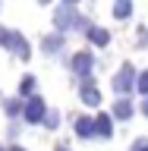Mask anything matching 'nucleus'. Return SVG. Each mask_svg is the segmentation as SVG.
<instances>
[{"label":"nucleus","mask_w":148,"mask_h":151,"mask_svg":"<svg viewBox=\"0 0 148 151\" xmlns=\"http://www.w3.org/2000/svg\"><path fill=\"white\" fill-rule=\"evenodd\" d=\"M54 25H57V32H60V35H63V32H69V28H85V32L92 28L82 16H79V9H76L73 3L57 6V13H54Z\"/></svg>","instance_id":"obj_1"},{"label":"nucleus","mask_w":148,"mask_h":151,"mask_svg":"<svg viewBox=\"0 0 148 151\" xmlns=\"http://www.w3.org/2000/svg\"><path fill=\"white\" fill-rule=\"evenodd\" d=\"M136 82H139V79H136V69H132V63H123L120 66V73L113 76V91L120 94V98H126V94L132 91V88H136Z\"/></svg>","instance_id":"obj_2"},{"label":"nucleus","mask_w":148,"mask_h":151,"mask_svg":"<svg viewBox=\"0 0 148 151\" xmlns=\"http://www.w3.org/2000/svg\"><path fill=\"white\" fill-rule=\"evenodd\" d=\"M69 66H73L76 76H82L85 82H88V79H92V66H95V54L92 50H79V54L69 60Z\"/></svg>","instance_id":"obj_3"},{"label":"nucleus","mask_w":148,"mask_h":151,"mask_svg":"<svg viewBox=\"0 0 148 151\" xmlns=\"http://www.w3.org/2000/svg\"><path fill=\"white\" fill-rule=\"evenodd\" d=\"M22 113H25V120H28V123H41V120L47 116V104H44V98H28V101H25V110H22Z\"/></svg>","instance_id":"obj_4"},{"label":"nucleus","mask_w":148,"mask_h":151,"mask_svg":"<svg viewBox=\"0 0 148 151\" xmlns=\"http://www.w3.org/2000/svg\"><path fill=\"white\" fill-rule=\"evenodd\" d=\"M6 50H13V54H16L19 60H28V57H32V50H28V41H25V35H19V32H9Z\"/></svg>","instance_id":"obj_5"},{"label":"nucleus","mask_w":148,"mask_h":151,"mask_svg":"<svg viewBox=\"0 0 148 151\" xmlns=\"http://www.w3.org/2000/svg\"><path fill=\"white\" fill-rule=\"evenodd\" d=\"M79 98H82L85 107H98L101 104V91H98V85L88 79V82H82V88H79Z\"/></svg>","instance_id":"obj_6"},{"label":"nucleus","mask_w":148,"mask_h":151,"mask_svg":"<svg viewBox=\"0 0 148 151\" xmlns=\"http://www.w3.org/2000/svg\"><path fill=\"white\" fill-rule=\"evenodd\" d=\"M95 132H98V139H110V135H113V116L98 113V120H95Z\"/></svg>","instance_id":"obj_7"},{"label":"nucleus","mask_w":148,"mask_h":151,"mask_svg":"<svg viewBox=\"0 0 148 151\" xmlns=\"http://www.w3.org/2000/svg\"><path fill=\"white\" fill-rule=\"evenodd\" d=\"M76 135H79V139H95V135H98L92 116H79V120H76Z\"/></svg>","instance_id":"obj_8"},{"label":"nucleus","mask_w":148,"mask_h":151,"mask_svg":"<svg viewBox=\"0 0 148 151\" xmlns=\"http://www.w3.org/2000/svg\"><path fill=\"white\" fill-rule=\"evenodd\" d=\"M85 35H88V41H92V44H98V47H107V44H110V32H107V28L92 25L88 32H85Z\"/></svg>","instance_id":"obj_9"},{"label":"nucleus","mask_w":148,"mask_h":151,"mask_svg":"<svg viewBox=\"0 0 148 151\" xmlns=\"http://www.w3.org/2000/svg\"><path fill=\"white\" fill-rule=\"evenodd\" d=\"M113 116L117 120H132V101L129 98H117L113 101Z\"/></svg>","instance_id":"obj_10"},{"label":"nucleus","mask_w":148,"mask_h":151,"mask_svg":"<svg viewBox=\"0 0 148 151\" xmlns=\"http://www.w3.org/2000/svg\"><path fill=\"white\" fill-rule=\"evenodd\" d=\"M41 47H44V54H57L60 47H63V35L57 32V35H44L41 38Z\"/></svg>","instance_id":"obj_11"},{"label":"nucleus","mask_w":148,"mask_h":151,"mask_svg":"<svg viewBox=\"0 0 148 151\" xmlns=\"http://www.w3.org/2000/svg\"><path fill=\"white\" fill-rule=\"evenodd\" d=\"M129 16H132V3H129V0L113 3V19H129Z\"/></svg>","instance_id":"obj_12"},{"label":"nucleus","mask_w":148,"mask_h":151,"mask_svg":"<svg viewBox=\"0 0 148 151\" xmlns=\"http://www.w3.org/2000/svg\"><path fill=\"white\" fill-rule=\"evenodd\" d=\"M22 110H25V104L19 101V98H9L6 101V116H19Z\"/></svg>","instance_id":"obj_13"},{"label":"nucleus","mask_w":148,"mask_h":151,"mask_svg":"<svg viewBox=\"0 0 148 151\" xmlns=\"http://www.w3.org/2000/svg\"><path fill=\"white\" fill-rule=\"evenodd\" d=\"M32 91H35V76H25L19 82V94H32Z\"/></svg>","instance_id":"obj_14"},{"label":"nucleus","mask_w":148,"mask_h":151,"mask_svg":"<svg viewBox=\"0 0 148 151\" xmlns=\"http://www.w3.org/2000/svg\"><path fill=\"white\" fill-rule=\"evenodd\" d=\"M136 88H139V91L148 98V69H145V73H139V82H136Z\"/></svg>","instance_id":"obj_15"},{"label":"nucleus","mask_w":148,"mask_h":151,"mask_svg":"<svg viewBox=\"0 0 148 151\" xmlns=\"http://www.w3.org/2000/svg\"><path fill=\"white\" fill-rule=\"evenodd\" d=\"M44 123H47V129H57V123H60V113H57V110H47Z\"/></svg>","instance_id":"obj_16"},{"label":"nucleus","mask_w":148,"mask_h":151,"mask_svg":"<svg viewBox=\"0 0 148 151\" xmlns=\"http://www.w3.org/2000/svg\"><path fill=\"white\" fill-rule=\"evenodd\" d=\"M136 44H139V47L148 44V28L145 25H139V32H136Z\"/></svg>","instance_id":"obj_17"},{"label":"nucleus","mask_w":148,"mask_h":151,"mask_svg":"<svg viewBox=\"0 0 148 151\" xmlns=\"http://www.w3.org/2000/svg\"><path fill=\"white\" fill-rule=\"evenodd\" d=\"M132 151H148V139H136L132 142Z\"/></svg>","instance_id":"obj_18"},{"label":"nucleus","mask_w":148,"mask_h":151,"mask_svg":"<svg viewBox=\"0 0 148 151\" xmlns=\"http://www.w3.org/2000/svg\"><path fill=\"white\" fill-rule=\"evenodd\" d=\"M6 41H9V28L0 25V47H6Z\"/></svg>","instance_id":"obj_19"},{"label":"nucleus","mask_w":148,"mask_h":151,"mask_svg":"<svg viewBox=\"0 0 148 151\" xmlns=\"http://www.w3.org/2000/svg\"><path fill=\"white\" fill-rule=\"evenodd\" d=\"M142 113H145V116H148V98H145V101H142Z\"/></svg>","instance_id":"obj_20"},{"label":"nucleus","mask_w":148,"mask_h":151,"mask_svg":"<svg viewBox=\"0 0 148 151\" xmlns=\"http://www.w3.org/2000/svg\"><path fill=\"white\" fill-rule=\"evenodd\" d=\"M6 151H25V148H22V145H13V148H6Z\"/></svg>","instance_id":"obj_21"},{"label":"nucleus","mask_w":148,"mask_h":151,"mask_svg":"<svg viewBox=\"0 0 148 151\" xmlns=\"http://www.w3.org/2000/svg\"><path fill=\"white\" fill-rule=\"evenodd\" d=\"M57 151H69V148H66V145H57Z\"/></svg>","instance_id":"obj_22"},{"label":"nucleus","mask_w":148,"mask_h":151,"mask_svg":"<svg viewBox=\"0 0 148 151\" xmlns=\"http://www.w3.org/2000/svg\"><path fill=\"white\" fill-rule=\"evenodd\" d=\"M0 151H6V148H3V145H0Z\"/></svg>","instance_id":"obj_23"}]
</instances>
